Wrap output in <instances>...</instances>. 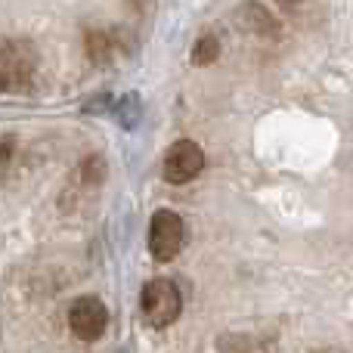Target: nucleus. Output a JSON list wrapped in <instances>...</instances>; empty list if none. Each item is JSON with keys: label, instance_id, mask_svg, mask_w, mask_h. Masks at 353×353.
Wrapping results in <instances>:
<instances>
[{"label": "nucleus", "instance_id": "obj_1", "mask_svg": "<svg viewBox=\"0 0 353 353\" xmlns=\"http://www.w3.org/2000/svg\"><path fill=\"white\" fill-rule=\"evenodd\" d=\"M140 307H143V316H146L149 325H155V329H165V325L176 323V316H180V310H183L180 288H176L171 279H152V282H146V288H143V298H140Z\"/></svg>", "mask_w": 353, "mask_h": 353}, {"label": "nucleus", "instance_id": "obj_6", "mask_svg": "<svg viewBox=\"0 0 353 353\" xmlns=\"http://www.w3.org/2000/svg\"><path fill=\"white\" fill-rule=\"evenodd\" d=\"M12 81H16V65H12V62L6 59L3 53H0V93H3L6 87L12 84Z\"/></svg>", "mask_w": 353, "mask_h": 353}, {"label": "nucleus", "instance_id": "obj_5", "mask_svg": "<svg viewBox=\"0 0 353 353\" xmlns=\"http://www.w3.org/2000/svg\"><path fill=\"white\" fill-rule=\"evenodd\" d=\"M220 56V43H217V37H211V34H201L199 41H195V47H192V65H211L214 59Z\"/></svg>", "mask_w": 353, "mask_h": 353}, {"label": "nucleus", "instance_id": "obj_4", "mask_svg": "<svg viewBox=\"0 0 353 353\" xmlns=\"http://www.w3.org/2000/svg\"><path fill=\"white\" fill-rule=\"evenodd\" d=\"M105 325H109V310L99 298H78L68 310V329L81 341H97L103 338Z\"/></svg>", "mask_w": 353, "mask_h": 353}, {"label": "nucleus", "instance_id": "obj_3", "mask_svg": "<svg viewBox=\"0 0 353 353\" xmlns=\"http://www.w3.org/2000/svg\"><path fill=\"white\" fill-rule=\"evenodd\" d=\"M201 171H205V152H201V146L192 140L174 143L165 152V161H161V174H165V180L174 183V186H183V183L195 180Z\"/></svg>", "mask_w": 353, "mask_h": 353}, {"label": "nucleus", "instance_id": "obj_7", "mask_svg": "<svg viewBox=\"0 0 353 353\" xmlns=\"http://www.w3.org/2000/svg\"><path fill=\"white\" fill-rule=\"evenodd\" d=\"M12 149H16V140H12V137H0V171L10 165Z\"/></svg>", "mask_w": 353, "mask_h": 353}, {"label": "nucleus", "instance_id": "obj_2", "mask_svg": "<svg viewBox=\"0 0 353 353\" xmlns=\"http://www.w3.org/2000/svg\"><path fill=\"white\" fill-rule=\"evenodd\" d=\"M183 245H186V223H183L180 214L168 211V208L155 211L149 220V251H152L155 261H174L183 251Z\"/></svg>", "mask_w": 353, "mask_h": 353}]
</instances>
